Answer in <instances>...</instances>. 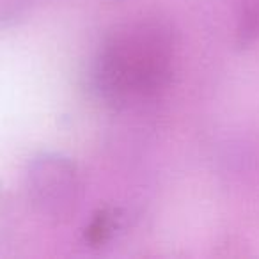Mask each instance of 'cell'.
<instances>
[{
    "mask_svg": "<svg viewBox=\"0 0 259 259\" xmlns=\"http://www.w3.org/2000/svg\"><path fill=\"white\" fill-rule=\"evenodd\" d=\"M117 215L114 211H100L85 229V240L91 245H101L114 236L117 229Z\"/></svg>",
    "mask_w": 259,
    "mask_h": 259,
    "instance_id": "4",
    "label": "cell"
},
{
    "mask_svg": "<svg viewBox=\"0 0 259 259\" xmlns=\"http://www.w3.org/2000/svg\"><path fill=\"white\" fill-rule=\"evenodd\" d=\"M174 36L158 18L117 27L91 64V85L108 105L122 107L158 94L169 83Z\"/></svg>",
    "mask_w": 259,
    "mask_h": 259,
    "instance_id": "1",
    "label": "cell"
},
{
    "mask_svg": "<svg viewBox=\"0 0 259 259\" xmlns=\"http://www.w3.org/2000/svg\"><path fill=\"white\" fill-rule=\"evenodd\" d=\"M259 39V0H241L236 20V47L250 48Z\"/></svg>",
    "mask_w": 259,
    "mask_h": 259,
    "instance_id": "3",
    "label": "cell"
},
{
    "mask_svg": "<svg viewBox=\"0 0 259 259\" xmlns=\"http://www.w3.org/2000/svg\"><path fill=\"white\" fill-rule=\"evenodd\" d=\"M27 187L37 211L55 220L71 215L82 194L78 169L59 153H41L30 162Z\"/></svg>",
    "mask_w": 259,
    "mask_h": 259,
    "instance_id": "2",
    "label": "cell"
}]
</instances>
